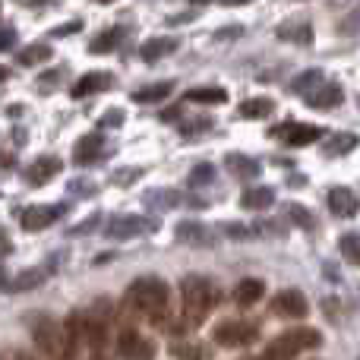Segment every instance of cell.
I'll return each mask as SVG.
<instances>
[{
  "label": "cell",
  "instance_id": "cell-1",
  "mask_svg": "<svg viewBox=\"0 0 360 360\" xmlns=\"http://www.w3.org/2000/svg\"><path fill=\"white\" fill-rule=\"evenodd\" d=\"M124 313L130 319H146L155 329H162V323L171 313V291L158 275H143V278L130 281L124 294Z\"/></svg>",
  "mask_w": 360,
  "mask_h": 360
},
{
  "label": "cell",
  "instance_id": "cell-2",
  "mask_svg": "<svg viewBox=\"0 0 360 360\" xmlns=\"http://www.w3.org/2000/svg\"><path fill=\"white\" fill-rule=\"evenodd\" d=\"M218 300H221V291L205 275H184L180 278V316H186L193 326H202L205 316L218 307Z\"/></svg>",
  "mask_w": 360,
  "mask_h": 360
},
{
  "label": "cell",
  "instance_id": "cell-3",
  "mask_svg": "<svg viewBox=\"0 0 360 360\" xmlns=\"http://www.w3.org/2000/svg\"><path fill=\"white\" fill-rule=\"evenodd\" d=\"M86 354L92 360H111V326H114V307L108 297H98L86 313Z\"/></svg>",
  "mask_w": 360,
  "mask_h": 360
},
{
  "label": "cell",
  "instance_id": "cell-4",
  "mask_svg": "<svg viewBox=\"0 0 360 360\" xmlns=\"http://www.w3.org/2000/svg\"><path fill=\"white\" fill-rule=\"evenodd\" d=\"M323 345V335L316 329H307V326H294V329L281 332L278 338L269 342V348L262 351L259 357H250V360H294L304 351H313Z\"/></svg>",
  "mask_w": 360,
  "mask_h": 360
},
{
  "label": "cell",
  "instance_id": "cell-5",
  "mask_svg": "<svg viewBox=\"0 0 360 360\" xmlns=\"http://www.w3.org/2000/svg\"><path fill=\"white\" fill-rule=\"evenodd\" d=\"M29 335L35 342L38 357L44 360H70L67 357V338H63V326L48 313H35L29 316Z\"/></svg>",
  "mask_w": 360,
  "mask_h": 360
},
{
  "label": "cell",
  "instance_id": "cell-6",
  "mask_svg": "<svg viewBox=\"0 0 360 360\" xmlns=\"http://www.w3.org/2000/svg\"><path fill=\"white\" fill-rule=\"evenodd\" d=\"M212 338L221 348H247V345H253L259 338V326L250 323V319H224V323L215 326Z\"/></svg>",
  "mask_w": 360,
  "mask_h": 360
},
{
  "label": "cell",
  "instance_id": "cell-7",
  "mask_svg": "<svg viewBox=\"0 0 360 360\" xmlns=\"http://www.w3.org/2000/svg\"><path fill=\"white\" fill-rule=\"evenodd\" d=\"M117 354L120 360H152L155 357V345L143 338L133 326H120L117 332Z\"/></svg>",
  "mask_w": 360,
  "mask_h": 360
},
{
  "label": "cell",
  "instance_id": "cell-8",
  "mask_svg": "<svg viewBox=\"0 0 360 360\" xmlns=\"http://www.w3.org/2000/svg\"><path fill=\"white\" fill-rule=\"evenodd\" d=\"M272 313L281 319H304L307 313H310V304H307L304 291H297V288H285V291H278L272 297Z\"/></svg>",
  "mask_w": 360,
  "mask_h": 360
},
{
  "label": "cell",
  "instance_id": "cell-9",
  "mask_svg": "<svg viewBox=\"0 0 360 360\" xmlns=\"http://www.w3.org/2000/svg\"><path fill=\"white\" fill-rule=\"evenodd\" d=\"M155 231V221L149 218H139V215H120V218H111L105 224V234L111 240H130V237H139V234H149Z\"/></svg>",
  "mask_w": 360,
  "mask_h": 360
},
{
  "label": "cell",
  "instance_id": "cell-10",
  "mask_svg": "<svg viewBox=\"0 0 360 360\" xmlns=\"http://www.w3.org/2000/svg\"><path fill=\"white\" fill-rule=\"evenodd\" d=\"M272 136H278L285 146H294V149H300V146H313L316 139H323V127L291 120V124H285V127H275Z\"/></svg>",
  "mask_w": 360,
  "mask_h": 360
},
{
  "label": "cell",
  "instance_id": "cell-11",
  "mask_svg": "<svg viewBox=\"0 0 360 360\" xmlns=\"http://www.w3.org/2000/svg\"><path fill=\"white\" fill-rule=\"evenodd\" d=\"M60 326H63V338H67V357L82 360V354H86V323H82V313L73 310Z\"/></svg>",
  "mask_w": 360,
  "mask_h": 360
},
{
  "label": "cell",
  "instance_id": "cell-12",
  "mask_svg": "<svg viewBox=\"0 0 360 360\" xmlns=\"http://www.w3.org/2000/svg\"><path fill=\"white\" fill-rule=\"evenodd\" d=\"M67 212V205H29L22 212V228L25 231H44L54 221H60V215Z\"/></svg>",
  "mask_w": 360,
  "mask_h": 360
},
{
  "label": "cell",
  "instance_id": "cell-13",
  "mask_svg": "<svg viewBox=\"0 0 360 360\" xmlns=\"http://www.w3.org/2000/svg\"><path fill=\"white\" fill-rule=\"evenodd\" d=\"M342 98H345V92L338 82H323V86H316L310 95H304L307 108H313V111H329V108L342 105Z\"/></svg>",
  "mask_w": 360,
  "mask_h": 360
},
{
  "label": "cell",
  "instance_id": "cell-14",
  "mask_svg": "<svg viewBox=\"0 0 360 360\" xmlns=\"http://www.w3.org/2000/svg\"><path fill=\"white\" fill-rule=\"evenodd\" d=\"M63 165H60V158H54V155H41V158H35V162L29 165V171H25V184H32V186H44V184H51V180L57 177V171H60Z\"/></svg>",
  "mask_w": 360,
  "mask_h": 360
},
{
  "label": "cell",
  "instance_id": "cell-15",
  "mask_svg": "<svg viewBox=\"0 0 360 360\" xmlns=\"http://www.w3.org/2000/svg\"><path fill=\"white\" fill-rule=\"evenodd\" d=\"M105 152H108L105 136H101V133H89V136H82L79 143H76L73 158H76V165H92V162H98V158H105Z\"/></svg>",
  "mask_w": 360,
  "mask_h": 360
},
{
  "label": "cell",
  "instance_id": "cell-16",
  "mask_svg": "<svg viewBox=\"0 0 360 360\" xmlns=\"http://www.w3.org/2000/svg\"><path fill=\"white\" fill-rule=\"evenodd\" d=\"M275 35L281 38V41H291V44H300V48H307V44H313V25L307 22V19H288V22H281L278 29H275Z\"/></svg>",
  "mask_w": 360,
  "mask_h": 360
},
{
  "label": "cell",
  "instance_id": "cell-17",
  "mask_svg": "<svg viewBox=\"0 0 360 360\" xmlns=\"http://www.w3.org/2000/svg\"><path fill=\"white\" fill-rule=\"evenodd\" d=\"M177 240L186 243V247L205 250V247H212V243H215V234H212L205 224H199V221H180L177 224Z\"/></svg>",
  "mask_w": 360,
  "mask_h": 360
},
{
  "label": "cell",
  "instance_id": "cell-18",
  "mask_svg": "<svg viewBox=\"0 0 360 360\" xmlns=\"http://www.w3.org/2000/svg\"><path fill=\"white\" fill-rule=\"evenodd\" d=\"M329 209L338 218H354L357 215V193L351 186H335L329 190Z\"/></svg>",
  "mask_w": 360,
  "mask_h": 360
},
{
  "label": "cell",
  "instance_id": "cell-19",
  "mask_svg": "<svg viewBox=\"0 0 360 360\" xmlns=\"http://www.w3.org/2000/svg\"><path fill=\"white\" fill-rule=\"evenodd\" d=\"M114 86V76L111 73H101V70H95V73H86L79 82L73 86V98H86V95H98L105 92V89Z\"/></svg>",
  "mask_w": 360,
  "mask_h": 360
},
{
  "label": "cell",
  "instance_id": "cell-20",
  "mask_svg": "<svg viewBox=\"0 0 360 360\" xmlns=\"http://www.w3.org/2000/svg\"><path fill=\"white\" fill-rule=\"evenodd\" d=\"M262 294H266V285H262L259 278H243V281H237V288H234L237 307H253V304H259Z\"/></svg>",
  "mask_w": 360,
  "mask_h": 360
},
{
  "label": "cell",
  "instance_id": "cell-21",
  "mask_svg": "<svg viewBox=\"0 0 360 360\" xmlns=\"http://www.w3.org/2000/svg\"><path fill=\"white\" fill-rule=\"evenodd\" d=\"M177 51V38H149V41L139 48V57H143L146 63H155L162 60V57L174 54Z\"/></svg>",
  "mask_w": 360,
  "mask_h": 360
},
{
  "label": "cell",
  "instance_id": "cell-22",
  "mask_svg": "<svg viewBox=\"0 0 360 360\" xmlns=\"http://www.w3.org/2000/svg\"><path fill=\"white\" fill-rule=\"evenodd\" d=\"M224 165H228V171H231V174H234V177H240V180H253V177L262 171L256 158L240 155V152H231V155L224 158Z\"/></svg>",
  "mask_w": 360,
  "mask_h": 360
},
{
  "label": "cell",
  "instance_id": "cell-23",
  "mask_svg": "<svg viewBox=\"0 0 360 360\" xmlns=\"http://www.w3.org/2000/svg\"><path fill=\"white\" fill-rule=\"evenodd\" d=\"M174 92V82L165 79V82H152V86H143L133 92V101L136 105H155V101H165L168 95Z\"/></svg>",
  "mask_w": 360,
  "mask_h": 360
},
{
  "label": "cell",
  "instance_id": "cell-24",
  "mask_svg": "<svg viewBox=\"0 0 360 360\" xmlns=\"http://www.w3.org/2000/svg\"><path fill=\"white\" fill-rule=\"evenodd\" d=\"M275 202V190L272 186H250L247 193L240 196V205L250 212H259V209H269Z\"/></svg>",
  "mask_w": 360,
  "mask_h": 360
},
{
  "label": "cell",
  "instance_id": "cell-25",
  "mask_svg": "<svg viewBox=\"0 0 360 360\" xmlns=\"http://www.w3.org/2000/svg\"><path fill=\"white\" fill-rule=\"evenodd\" d=\"M48 278V272L44 269H25V272H19L16 278H6V291H13V294H19V291H32V288H38L41 281Z\"/></svg>",
  "mask_w": 360,
  "mask_h": 360
},
{
  "label": "cell",
  "instance_id": "cell-26",
  "mask_svg": "<svg viewBox=\"0 0 360 360\" xmlns=\"http://www.w3.org/2000/svg\"><path fill=\"white\" fill-rule=\"evenodd\" d=\"M171 357L177 360H209V345L193 342V338H180L171 345Z\"/></svg>",
  "mask_w": 360,
  "mask_h": 360
},
{
  "label": "cell",
  "instance_id": "cell-27",
  "mask_svg": "<svg viewBox=\"0 0 360 360\" xmlns=\"http://www.w3.org/2000/svg\"><path fill=\"white\" fill-rule=\"evenodd\" d=\"M186 101H193V105H224V101H228V92L218 86H199V89H190V92H186Z\"/></svg>",
  "mask_w": 360,
  "mask_h": 360
},
{
  "label": "cell",
  "instance_id": "cell-28",
  "mask_svg": "<svg viewBox=\"0 0 360 360\" xmlns=\"http://www.w3.org/2000/svg\"><path fill=\"white\" fill-rule=\"evenodd\" d=\"M124 35H127V29H108V32H101V35L92 38L89 51H92V54H111V51H117V44Z\"/></svg>",
  "mask_w": 360,
  "mask_h": 360
},
{
  "label": "cell",
  "instance_id": "cell-29",
  "mask_svg": "<svg viewBox=\"0 0 360 360\" xmlns=\"http://www.w3.org/2000/svg\"><path fill=\"white\" fill-rule=\"evenodd\" d=\"M316 86H323V70H304L300 76H294L291 79V92H297V95H310Z\"/></svg>",
  "mask_w": 360,
  "mask_h": 360
},
{
  "label": "cell",
  "instance_id": "cell-30",
  "mask_svg": "<svg viewBox=\"0 0 360 360\" xmlns=\"http://www.w3.org/2000/svg\"><path fill=\"white\" fill-rule=\"evenodd\" d=\"M272 111H275L272 98H250V101H243L240 105V114L247 120H262V117H269Z\"/></svg>",
  "mask_w": 360,
  "mask_h": 360
},
{
  "label": "cell",
  "instance_id": "cell-31",
  "mask_svg": "<svg viewBox=\"0 0 360 360\" xmlns=\"http://www.w3.org/2000/svg\"><path fill=\"white\" fill-rule=\"evenodd\" d=\"M54 57V51H51V44H32V48L19 51V63L22 67H35V63H44Z\"/></svg>",
  "mask_w": 360,
  "mask_h": 360
},
{
  "label": "cell",
  "instance_id": "cell-32",
  "mask_svg": "<svg viewBox=\"0 0 360 360\" xmlns=\"http://www.w3.org/2000/svg\"><path fill=\"white\" fill-rule=\"evenodd\" d=\"M180 202V196L174 190H149L146 193V205H152V209H174Z\"/></svg>",
  "mask_w": 360,
  "mask_h": 360
},
{
  "label": "cell",
  "instance_id": "cell-33",
  "mask_svg": "<svg viewBox=\"0 0 360 360\" xmlns=\"http://www.w3.org/2000/svg\"><path fill=\"white\" fill-rule=\"evenodd\" d=\"M285 215L291 218V221L297 224V228H304V231H313V228H316V218H313V212H307L300 202H288Z\"/></svg>",
  "mask_w": 360,
  "mask_h": 360
},
{
  "label": "cell",
  "instance_id": "cell-34",
  "mask_svg": "<svg viewBox=\"0 0 360 360\" xmlns=\"http://www.w3.org/2000/svg\"><path fill=\"white\" fill-rule=\"evenodd\" d=\"M354 146H357V136H354V133H342V136L332 139L329 149H326V152H329V155H348V152L354 149Z\"/></svg>",
  "mask_w": 360,
  "mask_h": 360
},
{
  "label": "cell",
  "instance_id": "cell-35",
  "mask_svg": "<svg viewBox=\"0 0 360 360\" xmlns=\"http://www.w3.org/2000/svg\"><path fill=\"white\" fill-rule=\"evenodd\" d=\"M212 180H215V168H212V165H196L193 174L186 177V184L196 190V186H205V184H212Z\"/></svg>",
  "mask_w": 360,
  "mask_h": 360
},
{
  "label": "cell",
  "instance_id": "cell-36",
  "mask_svg": "<svg viewBox=\"0 0 360 360\" xmlns=\"http://www.w3.org/2000/svg\"><path fill=\"white\" fill-rule=\"evenodd\" d=\"M338 250H342V256L351 262V266H357L360 262V250H357V234H345L342 240H338Z\"/></svg>",
  "mask_w": 360,
  "mask_h": 360
},
{
  "label": "cell",
  "instance_id": "cell-37",
  "mask_svg": "<svg viewBox=\"0 0 360 360\" xmlns=\"http://www.w3.org/2000/svg\"><path fill=\"white\" fill-rule=\"evenodd\" d=\"M70 193H86V196H95V193H98V184H92V180H73V184H70Z\"/></svg>",
  "mask_w": 360,
  "mask_h": 360
},
{
  "label": "cell",
  "instance_id": "cell-38",
  "mask_svg": "<svg viewBox=\"0 0 360 360\" xmlns=\"http://www.w3.org/2000/svg\"><path fill=\"white\" fill-rule=\"evenodd\" d=\"M124 124V111L120 108H111V111L101 114V127H120Z\"/></svg>",
  "mask_w": 360,
  "mask_h": 360
},
{
  "label": "cell",
  "instance_id": "cell-39",
  "mask_svg": "<svg viewBox=\"0 0 360 360\" xmlns=\"http://www.w3.org/2000/svg\"><path fill=\"white\" fill-rule=\"evenodd\" d=\"M13 44H16V29L6 25V29H0V51H10Z\"/></svg>",
  "mask_w": 360,
  "mask_h": 360
},
{
  "label": "cell",
  "instance_id": "cell-40",
  "mask_svg": "<svg viewBox=\"0 0 360 360\" xmlns=\"http://www.w3.org/2000/svg\"><path fill=\"white\" fill-rule=\"evenodd\" d=\"M209 127H212V120L196 117V124H190V127H180V130H184V136H193V133H202V130H209Z\"/></svg>",
  "mask_w": 360,
  "mask_h": 360
},
{
  "label": "cell",
  "instance_id": "cell-41",
  "mask_svg": "<svg viewBox=\"0 0 360 360\" xmlns=\"http://www.w3.org/2000/svg\"><path fill=\"white\" fill-rule=\"evenodd\" d=\"M224 234L228 237H253V228H243V224H224Z\"/></svg>",
  "mask_w": 360,
  "mask_h": 360
},
{
  "label": "cell",
  "instance_id": "cell-42",
  "mask_svg": "<svg viewBox=\"0 0 360 360\" xmlns=\"http://www.w3.org/2000/svg\"><path fill=\"white\" fill-rule=\"evenodd\" d=\"M139 177V168H120V174H114V184H130Z\"/></svg>",
  "mask_w": 360,
  "mask_h": 360
},
{
  "label": "cell",
  "instance_id": "cell-43",
  "mask_svg": "<svg viewBox=\"0 0 360 360\" xmlns=\"http://www.w3.org/2000/svg\"><path fill=\"white\" fill-rule=\"evenodd\" d=\"M76 29H79V22H70V25H57V29L51 32V35H54V38H60V35H70V32H76Z\"/></svg>",
  "mask_w": 360,
  "mask_h": 360
},
{
  "label": "cell",
  "instance_id": "cell-44",
  "mask_svg": "<svg viewBox=\"0 0 360 360\" xmlns=\"http://www.w3.org/2000/svg\"><path fill=\"white\" fill-rule=\"evenodd\" d=\"M95 221H98V215H92L86 224H79V228H73V231H70V234H89V231L95 228Z\"/></svg>",
  "mask_w": 360,
  "mask_h": 360
},
{
  "label": "cell",
  "instance_id": "cell-45",
  "mask_svg": "<svg viewBox=\"0 0 360 360\" xmlns=\"http://www.w3.org/2000/svg\"><path fill=\"white\" fill-rule=\"evenodd\" d=\"M10 360H44V357H38L35 351H13Z\"/></svg>",
  "mask_w": 360,
  "mask_h": 360
},
{
  "label": "cell",
  "instance_id": "cell-46",
  "mask_svg": "<svg viewBox=\"0 0 360 360\" xmlns=\"http://www.w3.org/2000/svg\"><path fill=\"white\" fill-rule=\"evenodd\" d=\"M10 247H13V243H10V237H6L4 231H0V259H4V256L10 253Z\"/></svg>",
  "mask_w": 360,
  "mask_h": 360
},
{
  "label": "cell",
  "instance_id": "cell-47",
  "mask_svg": "<svg viewBox=\"0 0 360 360\" xmlns=\"http://www.w3.org/2000/svg\"><path fill=\"white\" fill-rule=\"evenodd\" d=\"M354 25H357V13H351V16H348V22L342 25V32H345V35H348V32H354Z\"/></svg>",
  "mask_w": 360,
  "mask_h": 360
},
{
  "label": "cell",
  "instance_id": "cell-48",
  "mask_svg": "<svg viewBox=\"0 0 360 360\" xmlns=\"http://www.w3.org/2000/svg\"><path fill=\"white\" fill-rule=\"evenodd\" d=\"M13 165H16V158L13 155H0V168H13Z\"/></svg>",
  "mask_w": 360,
  "mask_h": 360
},
{
  "label": "cell",
  "instance_id": "cell-49",
  "mask_svg": "<svg viewBox=\"0 0 360 360\" xmlns=\"http://www.w3.org/2000/svg\"><path fill=\"white\" fill-rule=\"evenodd\" d=\"M218 4H224V6H237V4H250V0H218Z\"/></svg>",
  "mask_w": 360,
  "mask_h": 360
},
{
  "label": "cell",
  "instance_id": "cell-50",
  "mask_svg": "<svg viewBox=\"0 0 360 360\" xmlns=\"http://www.w3.org/2000/svg\"><path fill=\"white\" fill-rule=\"evenodd\" d=\"M6 76H10V70H6V67H0V82H4Z\"/></svg>",
  "mask_w": 360,
  "mask_h": 360
},
{
  "label": "cell",
  "instance_id": "cell-51",
  "mask_svg": "<svg viewBox=\"0 0 360 360\" xmlns=\"http://www.w3.org/2000/svg\"><path fill=\"white\" fill-rule=\"evenodd\" d=\"M6 285V272H4V269H0V288H4Z\"/></svg>",
  "mask_w": 360,
  "mask_h": 360
},
{
  "label": "cell",
  "instance_id": "cell-52",
  "mask_svg": "<svg viewBox=\"0 0 360 360\" xmlns=\"http://www.w3.org/2000/svg\"><path fill=\"white\" fill-rule=\"evenodd\" d=\"M95 4H114V0H95Z\"/></svg>",
  "mask_w": 360,
  "mask_h": 360
},
{
  "label": "cell",
  "instance_id": "cell-53",
  "mask_svg": "<svg viewBox=\"0 0 360 360\" xmlns=\"http://www.w3.org/2000/svg\"><path fill=\"white\" fill-rule=\"evenodd\" d=\"M0 360H10V357H0Z\"/></svg>",
  "mask_w": 360,
  "mask_h": 360
}]
</instances>
